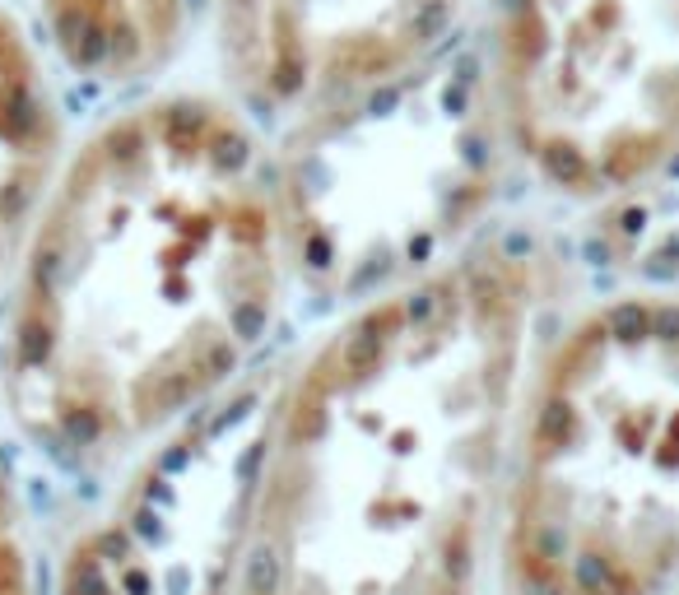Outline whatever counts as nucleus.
Returning a JSON list of instances; mask_svg holds the SVG:
<instances>
[{
    "mask_svg": "<svg viewBox=\"0 0 679 595\" xmlns=\"http://www.w3.org/2000/svg\"><path fill=\"white\" fill-rule=\"evenodd\" d=\"M223 60L261 108L340 102L433 56L461 0H214Z\"/></svg>",
    "mask_w": 679,
    "mask_h": 595,
    "instance_id": "obj_2",
    "label": "nucleus"
},
{
    "mask_svg": "<svg viewBox=\"0 0 679 595\" xmlns=\"http://www.w3.org/2000/svg\"><path fill=\"white\" fill-rule=\"evenodd\" d=\"M126 586H131L135 595H145V591H150V582H145V577H140V572H131V577H126Z\"/></svg>",
    "mask_w": 679,
    "mask_h": 595,
    "instance_id": "obj_9",
    "label": "nucleus"
},
{
    "mask_svg": "<svg viewBox=\"0 0 679 595\" xmlns=\"http://www.w3.org/2000/svg\"><path fill=\"white\" fill-rule=\"evenodd\" d=\"M279 582V559L271 549H261L256 559H252V595H271Z\"/></svg>",
    "mask_w": 679,
    "mask_h": 595,
    "instance_id": "obj_5",
    "label": "nucleus"
},
{
    "mask_svg": "<svg viewBox=\"0 0 679 595\" xmlns=\"http://www.w3.org/2000/svg\"><path fill=\"white\" fill-rule=\"evenodd\" d=\"M56 52L89 79L150 75L191 37L210 0H37Z\"/></svg>",
    "mask_w": 679,
    "mask_h": 595,
    "instance_id": "obj_3",
    "label": "nucleus"
},
{
    "mask_svg": "<svg viewBox=\"0 0 679 595\" xmlns=\"http://www.w3.org/2000/svg\"><path fill=\"white\" fill-rule=\"evenodd\" d=\"M512 131L559 187H624L679 140V0H503Z\"/></svg>",
    "mask_w": 679,
    "mask_h": 595,
    "instance_id": "obj_1",
    "label": "nucleus"
},
{
    "mask_svg": "<svg viewBox=\"0 0 679 595\" xmlns=\"http://www.w3.org/2000/svg\"><path fill=\"white\" fill-rule=\"evenodd\" d=\"M140 530H145V535H158V517H154V511H140Z\"/></svg>",
    "mask_w": 679,
    "mask_h": 595,
    "instance_id": "obj_8",
    "label": "nucleus"
},
{
    "mask_svg": "<svg viewBox=\"0 0 679 595\" xmlns=\"http://www.w3.org/2000/svg\"><path fill=\"white\" fill-rule=\"evenodd\" d=\"M578 577H582V586L591 591V595H601V586H605V567H601V559H578Z\"/></svg>",
    "mask_w": 679,
    "mask_h": 595,
    "instance_id": "obj_7",
    "label": "nucleus"
},
{
    "mask_svg": "<svg viewBox=\"0 0 679 595\" xmlns=\"http://www.w3.org/2000/svg\"><path fill=\"white\" fill-rule=\"evenodd\" d=\"M66 433H70V442L89 446V442L98 438V419L89 414V409H79V414H70V419H66Z\"/></svg>",
    "mask_w": 679,
    "mask_h": 595,
    "instance_id": "obj_6",
    "label": "nucleus"
},
{
    "mask_svg": "<svg viewBox=\"0 0 679 595\" xmlns=\"http://www.w3.org/2000/svg\"><path fill=\"white\" fill-rule=\"evenodd\" d=\"M52 149V102L19 19L0 10V261L24 223Z\"/></svg>",
    "mask_w": 679,
    "mask_h": 595,
    "instance_id": "obj_4",
    "label": "nucleus"
}]
</instances>
